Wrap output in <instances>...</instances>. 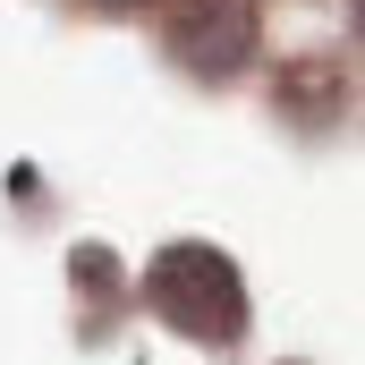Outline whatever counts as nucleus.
I'll use <instances>...</instances> for the list:
<instances>
[{"mask_svg": "<svg viewBox=\"0 0 365 365\" xmlns=\"http://www.w3.org/2000/svg\"><path fill=\"white\" fill-rule=\"evenodd\" d=\"M170 51L195 77H238L255 51V0H187L170 26Z\"/></svg>", "mask_w": 365, "mask_h": 365, "instance_id": "nucleus-2", "label": "nucleus"}, {"mask_svg": "<svg viewBox=\"0 0 365 365\" xmlns=\"http://www.w3.org/2000/svg\"><path fill=\"white\" fill-rule=\"evenodd\" d=\"M145 297L162 306V323H179L187 340H238L247 331V280L230 272V255H212V247H170L153 280H145Z\"/></svg>", "mask_w": 365, "mask_h": 365, "instance_id": "nucleus-1", "label": "nucleus"}, {"mask_svg": "<svg viewBox=\"0 0 365 365\" xmlns=\"http://www.w3.org/2000/svg\"><path fill=\"white\" fill-rule=\"evenodd\" d=\"M102 9H136V0H102Z\"/></svg>", "mask_w": 365, "mask_h": 365, "instance_id": "nucleus-3", "label": "nucleus"}, {"mask_svg": "<svg viewBox=\"0 0 365 365\" xmlns=\"http://www.w3.org/2000/svg\"><path fill=\"white\" fill-rule=\"evenodd\" d=\"M357 26H365V0H357Z\"/></svg>", "mask_w": 365, "mask_h": 365, "instance_id": "nucleus-4", "label": "nucleus"}]
</instances>
